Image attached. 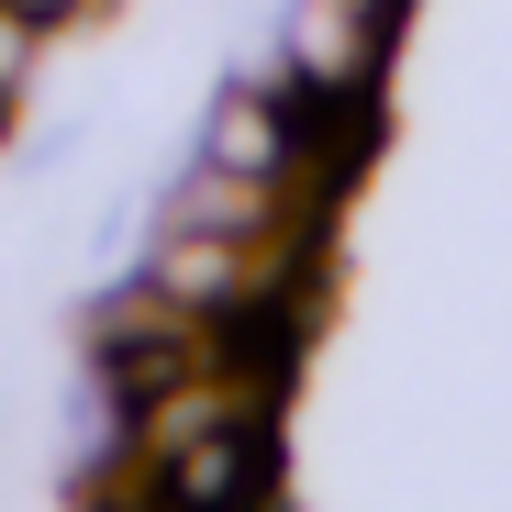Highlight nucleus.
I'll use <instances>...</instances> for the list:
<instances>
[{
  "label": "nucleus",
  "instance_id": "2",
  "mask_svg": "<svg viewBox=\"0 0 512 512\" xmlns=\"http://www.w3.org/2000/svg\"><path fill=\"white\" fill-rule=\"evenodd\" d=\"M212 167L301 190V123H290L279 101H223V123H212Z\"/></svg>",
  "mask_w": 512,
  "mask_h": 512
},
{
  "label": "nucleus",
  "instance_id": "3",
  "mask_svg": "<svg viewBox=\"0 0 512 512\" xmlns=\"http://www.w3.org/2000/svg\"><path fill=\"white\" fill-rule=\"evenodd\" d=\"M34 34H45V23H34V12H12V0H0V101L23 90V67H34Z\"/></svg>",
  "mask_w": 512,
  "mask_h": 512
},
{
  "label": "nucleus",
  "instance_id": "1",
  "mask_svg": "<svg viewBox=\"0 0 512 512\" xmlns=\"http://www.w3.org/2000/svg\"><path fill=\"white\" fill-rule=\"evenodd\" d=\"M290 67L312 90H379V34L357 0H301L290 12Z\"/></svg>",
  "mask_w": 512,
  "mask_h": 512
},
{
  "label": "nucleus",
  "instance_id": "4",
  "mask_svg": "<svg viewBox=\"0 0 512 512\" xmlns=\"http://www.w3.org/2000/svg\"><path fill=\"white\" fill-rule=\"evenodd\" d=\"M12 12H34V23H67V12H78V0H12Z\"/></svg>",
  "mask_w": 512,
  "mask_h": 512
}]
</instances>
